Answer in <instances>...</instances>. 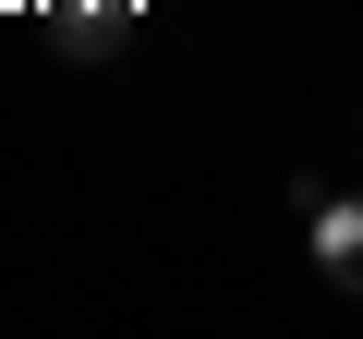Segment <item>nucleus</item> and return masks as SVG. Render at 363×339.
<instances>
[{"label":"nucleus","instance_id":"1","mask_svg":"<svg viewBox=\"0 0 363 339\" xmlns=\"http://www.w3.org/2000/svg\"><path fill=\"white\" fill-rule=\"evenodd\" d=\"M303 255L327 291H363V194H303Z\"/></svg>","mask_w":363,"mask_h":339},{"label":"nucleus","instance_id":"2","mask_svg":"<svg viewBox=\"0 0 363 339\" xmlns=\"http://www.w3.org/2000/svg\"><path fill=\"white\" fill-rule=\"evenodd\" d=\"M121 25H133V0H61V37L73 49H109Z\"/></svg>","mask_w":363,"mask_h":339}]
</instances>
